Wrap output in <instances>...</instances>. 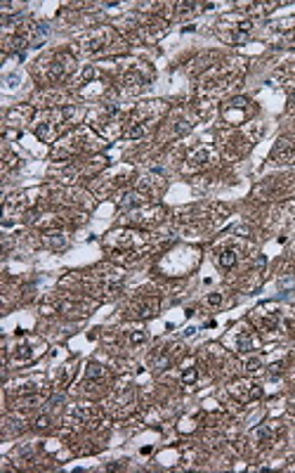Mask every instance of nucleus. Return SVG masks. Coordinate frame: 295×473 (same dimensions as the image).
<instances>
[{
    "label": "nucleus",
    "mask_w": 295,
    "mask_h": 473,
    "mask_svg": "<svg viewBox=\"0 0 295 473\" xmlns=\"http://www.w3.org/2000/svg\"><path fill=\"white\" fill-rule=\"evenodd\" d=\"M196 378H199V372H196V367H187V369L182 372V383H184V386H191V383H196Z\"/></svg>",
    "instance_id": "obj_15"
},
{
    "label": "nucleus",
    "mask_w": 295,
    "mask_h": 473,
    "mask_svg": "<svg viewBox=\"0 0 295 473\" xmlns=\"http://www.w3.org/2000/svg\"><path fill=\"white\" fill-rule=\"evenodd\" d=\"M42 402H45V395H41V393H26V395H19V400H17V409L41 407Z\"/></svg>",
    "instance_id": "obj_10"
},
{
    "label": "nucleus",
    "mask_w": 295,
    "mask_h": 473,
    "mask_svg": "<svg viewBox=\"0 0 295 473\" xmlns=\"http://www.w3.org/2000/svg\"><path fill=\"white\" fill-rule=\"evenodd\" d=\"M260 369H262V360H260L257 355L246 357V362H243V372H246V374H257Z\"/></svg>",
    "instance_id": "obj_14"
},
{
    "label": "nucleus",
    "mask_w": 295,
    "mask_h": 473,
    "mask_svg": "<svg viewBox=\"0 0 295 473\" xmlns=\"http://www.w3.org/2000/svg\"><path fill=\"white\" fill-rule=\"evenodd\" d=\"M47 244L52 248H64L66 246V239H64V235H50L47 236Z\"/></svg>",
    "instance_id": "obj_17"
},
{
    "label": "nucleus",
    "mask_w": 295,
    "mask_h": 473,
    "mask_svg": "<svg viewBox=\"0 0 295 473\" xmlns=\"http://www.w3.org/2000/svg\"><path fill=\"white\" fill-rule=\"evenodd\" d=\"M208 303H211V305H215V308H217V305H222V293H217V291H215V293H208Z\"/></svg>",
    "instance_id": "obj_19"
},
{
    "label": "nucleus",
    "mask_w": 295,
    "mask_h": 473,
    "mask_svg": "<svg viewBox=\"0 0 295 473\" xmlns=\"http://www.w3.org/2000/svg\"><path fill=\"white\" fill-rule=\"evenodd\" d=\"M118 206H121L123 211H139L142 206H147V199H144L139 192H127V194L121 196Z\"/></svg>",
    "instance_id": "obj_8"
},
{
    "label": "nucleus",
    "mask_w": 295,
    "mask_h": 473,
    "mask_svg": "<svg viewBox=\"0 0 295 473\" xmlns=\"http://www.w3.org/2000/svg\"><path fill=\"white\" fill-rule=\"evenodd\" d=\"M144 341H147V333L142 331V329H137V331H132V333H130V343L139 345V343H144Z\"/></svg>",
    "instance_id": "obj_18"
},
{
    "label": "nucleus",
    "mask_w": 295,
    "mask_h": 473,
    "mask_svg": "<svg viewBox=\"0 0 295 473\" xmlns=\"http://www.w3.org/2000/svg\"><path fill=\"white\" fill-rule=\"evenodd\" d=\"M144 83H147V78L139 74V69H132V71H127L126 74V86L130 93H135V90H142L144 88Z\"/></svg>",
    "instance_id": "obj_12"
},
{
    "label": "nucleus",
    "mask_w": 295,
    "mask_h": 473,
    "mask_svg": "<svg viewBox=\"0 0 295 473\" xmlns=\"http://www.w3.org/2000/svg\"><path fill=\"white\" fill-rule=\"evenodd\" d=\"M172 348H161V350H156V353L151 355V365L156 367V369H166V367H170V362L177 357V353H170Z\"/></svg>",
    "instance_id": "obj_9"
},
{
    "label": "nucleus",
    "mask_w": 295,
    "mask_h": 473,
    "mask_svg": "<svg viewBox=\"0 0 295 473\" xmlns=\"http://www.w3.org/2000/svg\"><path fill=\"white\" fill-rule=\"evenodd\" d=\"M229 395L236 398L239 402H243V405H248V402H253V400L262 398V388L251 383V381H236V383H232V388H229Z\"/></svg>",
    "instance_id": "obj_2"
},
{
    "label": "nucleus",
    "mask_w": 295,
    "mask_h": 473,
    "mask_svg": "<svg viewBox=\"0 0 295 473\" xmlns=\"http://www.w3.org/2000/svg\"><path fill=\"white\" fill-rule=\"evenodd\" d=\"M50 424H52V419H50V414H41L38 419H36V430H47L50 428Z\"/></svg>",
    "instance_id": "obj_16"
},
{
    "label": "nucleus",
    "mask_w": 295,
    "mask_h": 473,
    "mask_svg": "<svg viewBox=\"0 0 295 473\" xmlns=\"http://www.w3.org/2000/svg\"><path fill=\"white\" fill-rule=\"evenodd\" d=\"M71 66H74V57L71 54H54L52 57V64H45V81H50V83H54V81H62L64 76L71 71Z\"/></svg>",
    "instance_id": "obj_1"
},
{
    "label": "nucleus",
    "mask_w": 295,
    "mask_h": 473,
    "mask_svg": "<svg viewBox=\"0 0 295 473\" xmlns=\"http://www.w3.org/2000/svg\"><path fill=\"white\" fill-rule=\"evenodd\" d=\"M291 107L295 109V90H293V95H291Z\"/></svg>",
    "instance_id": "obj_20"
},
{
    "label": "nucleus",
    "mask_w": 295,
    "mask_h": 473,
    "mask_svg": "<svg viewBox=\"0 0 295 473\" xmlns=\"http://www.w3.org/2000/svg\"><path fill=\"white\" fill-rule=\"evenodd\" d=\"M42 348H45L42 341L31 338V341H24V343L17 345L12 355H14V360H17V362H31V360H36V357L42 353Z\"/></svg>",
    "instance_id": "obj_3"
},
{
    "label": "nucleus",
    "mask_w": 295,
    "mask_h": 473,
    "mask_svg": "<svg viewBox=\"0 0 295 473\" xmlns=\"http://www.w3.org/2000/svg\"><path fill=\"white\" fill-rule=\"evenodd\" d=\"M123 286V277L121 275H102L95 284V291L99 296H116Z\"/></svg>",
    "instance_id": "obj_4"
},
{
    "label": "nucleus",
    "mask_w": 295,
    "mask_h": 473,
    "mask_svg": "<svg viewBox=\"0 0 295 473\" xmlns=\"http://www.w3.org/2000/svg\"><path fill=\"white\" fill-rule=\"evenodd\" d=\"M130 310H132V315L139 317V320L151 317V315H156V310H158V298H154V296H142V298H137V301L132 303Z\"/></svg>",
    "instance_id": "obj_6"
},
{
    "label": "nucleus",
    "mask_w": 295,
    "mask_h": 473,
    "mask_svg": "<svg viewBox=\"0 0 295 473\" xmlns=\"http://www.w3.org/2000/svg\"><path fill=\"white\" fill-rule=\"evenodd\" d=\"M272 159L279 163L293 161L295 159V140H291V138H279V142H276L274 149H272Z\"/></svg>",
    "instance_id": "obj_5"
},
{
    "label": "nucleus",
    "mask_w": 295,
    "mask_h": 473,
    "mask_svg": "<svg viewBox=\"0 0 295 473\" xmlns=\"http://www.w3.org/2000/svg\"><path fill=\"white\" fill-rule=\"evenodd\" d=\"M217 263H220L222 270H232L236 263H239V253L236 248H222L220 256H217Z\"/></svg>",
    "instance_id": "obj_11"
},
{
    "label": "nucleus",
    "mask_w": 295,
    "mask_h": 473,
    "mask_svg": "<svg viewBox=\"0 0 295 473\" xmlns=\"http://www.w3.org/2000/svg\"><path fill=\"white\" fill-rule=\"evenodd\" d=\"M255 345V338L251 331H241L239 336H236V348L241 350V353H248V350H253Z\"/></svg>",
    "instance_id": "obj_13"
},
{
    "label": "nucleus",
    "mask_w": 295,
    "mask_h": 473,
    "mask_svg": "<svg viewBox=\"0 0 295 473\" xmlns=\"http://www.w3.org/2000/svg\"><path fill=\"white\" fill-rule=\"evenodd\" d=\"M187 161H189V163H187V168H189V171H201V168H206V166L212 161V151L208 149V147H199V149L191 151Z\"/></svg>",
    "instance_id": "obj_7"
}]
</instances>
